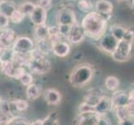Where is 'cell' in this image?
<instances>
[{"label":"cell","mask_w":134,"mask_h":125,"mask_svg":"<svg viewBox=\"0 0 134 125\" xmlns=\"http://www.w3.org/2000/svg\"><path fill=\"white\" fill-rule=\"evenodd\" d=\"M108 20L96 11L87 13L81 22V26L84 30L85 35L89 38L99 40L106 34Z\"/></svg>","instance_id":"6da1fadb"},{"label":"cell","mask_w":134,"mask_h":125,"mask_svg":"<svg viewBox=\"0 0 134 125\" xmlns=\"http://www.w3.org/2000/svg\"><path fill=\"white\" fill-rule=\"evenodd\" d=\"M27 66L30 71L35 74L43 75L48 73L51 69V63L46 55L42 53L38 49L34 48L30 53V59Z\"/></svg>","instance_id":"7a4b0ae2"},{"label":"cell","mask_w":134,"mask_h":125,"mask_svg":"<svg viewBox=\"0 0 134 125\" xmlns=\"http://www.w3.org/2000/svg\"><path fill=\"white\" fill-rule=\"evenodd\" d=\"M94 74V69L87 63L77 66L70 74L69 81L75 88H82L90 83Z\"/></svg>","instance_id":"3957f363"},{"label":"cell","mask_w":134,"mask_h":125,"mask_svg":"<svg viewBox=\"0 0 134 125\" xmlns=\"http://www.w3.org/2000/svg\"><path fill=\"white\" fill-rule=\"evenodd\" d=\"M132 50V44L127 42L125 40H119L116 48L113 50V52L111 53L113 60L116 62L123 63L128 61L131 58Z\"/></svg>","instance_id":"277c9868"},{"label":"cell","mask_w":134,"mask_h":125,"mask_svg":"<svg viewBox=\"0 0 134 125\" xmlns=\"http://www.w3.org/2000/svg\"><path fill=\"white\" fill-rule=\"evenodd\" d=\"M56 20L58 25H69L71 26L77 21L75 13L72 9L68 7L60 8L57 12Z\"/></svg>","instance_id":"5b68a950"},{"label":"cell","mask_w":134,"mask_h":125,"mask_svg":"<svg viewBox=\"0 0 134 125\" xmlns=\"http://www.w3.org/2000/svg\"><path fill=\"white\" fill-rule=\"evenodd\" d=\"M1 71L5 75L10 77V78H16L18 80V78L26 72L24 66H22L20 64L15 63L14 61L3 63Z\"/></svg>","instance_id":"8992f818"},{"label":"cell","mask_w":134,"mask_h":125,"mask_svg":"<svg viewBox=\"0 0 134 125\" xmlns=\"http://www.w3.org/2000/svg\"><path fill=\"white\" fill-rule=\"evenodd\" d=\"M13 49L18 53H29L35 48L34 41L29 37H17L13 46Z\"/></svg>","instance_id":"52a82bcc"},{"label":"cell","mask_w":134,"mask_h":125,"mask_svg":"<svg viewBox=\"0 0 134 125\" xmlns=\"http://www.w3.org/2000/svg\"><path fill=\"white\" fill-rule=\"evenodd\" d=\"M85 33L84 30L77 21H76L74 24H72L70 27V30L68 34L67 39L70 44H78L82 43L85 39Z\"/></svg>","instance_id":"ba28073f"},{"label":"cell","mask_w":134,"mask_h":125,"mask_svg":"<svg viewBox=\"0 0 134 125\" xmlns=\"http://www.w3.org/2000/svg\"><path fill=\"white\" fill-rule=\"evenodd\" d=\"M51 51L59 58H64L68 56L71 51V47L68 42L60 40L51 44Z\"/></svg>","instance_id":"9c48e42d"},{"label":"cell","mask_w":134,"mask_h":125,"mask_svg":"<svg viewBox=\"0 0 134 125\" xmlns=\"http://www.w3.org/2000/svg\"><path fill=\"white\" fill-rule=\"evenodd\" d=\"M100 48L104 52L108 53H112L118 44V40L110 34H105L100 38Z\"/></svg>","instance_id":"30bf717a"},{"label":"cell","mask_w":134,"mask_h":125,"mask_svg":"<svg viewBox=\"0 0 134 125\" xmlns=\"http://www.w3.org/2000/svg\"><path fill=\"white\" fill-rule=\"evenodd\" d=\"M95 8L96 12L108 20L113 11V3L108 0H98L95 3Z\"/></svg>","instance_id":"8fae6325"},{"label":"cell","mask_w":134,"mask_h":125,"mask_svg":"<svg viewBox=\"0 0 134 125\" xmlns=\"http://www.w3.org/2000/svg\"><path fill=\"white\" fill-rule=\"evenodd\" d=\"M47 12L48 11L45 10L44 8L36 5L35 8L34 9V11L29 14L32 23L36 26L44 24L46 20H47V17H48Z\"/></svg>","instance_id":"7c38bea8"},{"label":"cell","mask_w":134,"mask_h":125,"mask_svg":"<svg viewBox=\"0 0 134 125\" xmlns=\"http://www.w3.org/2000/svg\"><path fill=\"white\" fill-rule=\"evenodd\" d=\"M94 108L95 112L98 114H107L113 109L111 98L103 95L98 101V103L94 106Z\"/></svg>","instance_id":"4fadbf2b"},{"label":"cell","mask_w":134,"mask_h":125,"mask_svg":"<svg viewBox=\"0 0 134 125\" xmlns=\"http://www.w3.org/2000/svg\"><path fill=\"white\" fill-rule=\"evenodd\" d=\"M17 39L16 33L11 29H0V43L6 47H12L14 41Z\"/></svg>","instance_id":"5bb4252c"},{"label":"cell","mask_w":134,"mask_h":125,"mask_svg":"<svg viewBox=\"0 0 134 125\" xmlns=\"http://www.w3.org/2000/svg\"><path fill=\"white\" fill-rule=\"evenodd\" d=\"M116 113V116L118 120H124L132 118L134 116V109H133V104H129L125 106H121V107L113 108Z\"/></svg>","instance_id":"9a60e30c"},{"label":"cell","mask_w":134,"mask_h":125,"mask_svg":"<svg viewBox=\"0 0 134 125\" xmlns=\"http://www.w3.org/2000/svg\"><path fill=\"white\" fill-rule=\"evenodd\" d=\"M99 115L96 112H87L79 113L77 125H98Z\"/></svg>","instance_id":"2e32d148"},{"label":"cell","mask_w":134,"mask_h":125,"mask_svg":"<svg viewBox=\"0 0 134 125\" xmlns=\"http://www.w3.org/2000/svg\"><path fill=\"white\" fill-rule=\"evenodd\" d=\"M43 97L49 105H58L62 101L60 92L55 89H48L43 93Z\"/></svg>","instance_id":"e0dca14e"},{"label":"cell","mask_w":134,"mask_h":125,"mask_svg":"<svg viewBox=\"0 0 134 125\" xmlns=\"http://www.w3.org/2000/svg\"><path fill=\"white\" fill-rule=\"evenodd\" d=\"M111 100H112L113 108L121 107V106H125L130 104L128 99V94L122 90L114 92L112 98H111Z\"/></svg>","instance_id":"ac0fdd59"},{"label":"cell","mask_w":134,"mask_h":125,"mask_svg":"<svg viewBox=\"0 0 134 125\" xmlns=\"http://www.w3.org/2000/svg\"><path fill=\"white\" fill-rule=\"evenodd\" d=\"M103 96L98 89H91L87 93L84 97V102L92 106H94L98 103L100 99Z\"/></svg>","instance_id":"d6986e66"},{"label":"cell","mask_w":134,"mask_h":125,"mask_svg":"<svg viewBox=\"0 0 134 125\" xmlns=\"http://www.w3.org/2000/svg\"><path fill=\"white\" fill-rule=\"evenodd\" d=\"M13 114L9 109V104L5 101L0 104V124H4L9 118H11Z\"/></svg>","instance_id":"ffe728a7"},{"label":"cell","mask_w":134,"mask_h":125,"mask_svg":"<svg viewBox=\"0 0 134 125\" xmlns=\"http://www.w3.org/2000/svg\"><path fill=\"white\" fill-rule=\"evenodd\" d=\"M26 95L29 100H36L41 95V89L35 83H31L30 85L27 86Z\"/></svg>","instance_id":"44dd1931"},{"label":"cell","mask_w":134,"mask_h":125,"mask_svg":"<svg viewBox=\"0 0 134 125\" xmlns=\"http://www.w3.org/2000/svg\"><path fill=\"white\" fill-rule=\"evenodd\" d=\"M17 8L15 3L8 0H2L0 1V13H3L9 18L11 13Z\"/></svg>","instance_id":"7402d4cb"},{"label":"cell","mask_w":134,"mask_h":125,"mask_svg":"<svg viewBox=\"0 0 134 125\" xmlns=\"http://www.w3.org/2000/svg\"><path fill=\"white\" fill-rule=\"evenodd\" d=\"M34 37H35V39L37 41L48 39V26L45 24H42V25L37 26L35 30H34Z\"/></svg>","instance_id":"603a6c76"},{"label":"cell","mask_w":134,"mask_h":125,"mask_svg":"<svg viewBox=\"0 0 134 125\" xmlns=\"http://www.w3.org/2000/svg\"><path fill=\"white\" fill-rule=\"evenodd\" d=\"M13 54L14 51L12 47H4L0 50V60L3 63L11 62L13 61Z\"/></svg>","instance_id":"cb8c5ba5"},{"label":"cell","mask_w":134,"mask_h":125,"mask_svg":"<svg viewBox=\"0 0 134 125\" xmlns=\"http://www.w3.org/2000/svg\"><path fill=\"white\" fill-rule=\"evenodd\" d=\"M126 29L121 25H113L110 29V34H112L118 41L122 40L123 35L125 34Z\"/></svg>","instance_id":"d4e9b609"},{"label":"cell","mask_w":134,"mask_h":125,"mask_svg":"<svg viewBox=\"0 0 134 125\" xmlns=\"http://www.w3.org/2000/svg\"><path fill=\"white\" fill-rule=\"evenodd\" d=\"M120 84L119 79L115 76H108L105 80L106 89L109 91H115Z\"/></svg>","instance_id":"484cf974"},{"label":"cell","mask_w":134,"mask_h":125,"mask_svg":"<svg viewBox=\"0 0 134 125\" xmlns=\"http://www.w3.org/2000/svg\"><path fill=\"white\" fill-rule=\"evenodd\" d=\"M43 125H59V117L56 112L50 113L44 119Z\"/></svg>","instance_id":"4316f807"},{"label":"cell","mask_w":134,"mask_h":125,"mask_svg":"<svg viewBox=\"0 0 134 125\" xmlns=\"http://www.w3.org/2000/svg\"><path fill=\"white\" fill-rule=\"evenodd\" d=\"M25 16L26 15L24 14L19 9L16 8L15 10L11 13L10 16H9V20H11L13 24H20V23L24 21Z\"/></svg>","instance_id":"83f0119b"},{"label":"cell","mask_w":134,"mask_h":125,"mask_svg":"<svg viewBox=\"0 0 134 125\" xmlns=\"http://www.w3.org/2000/svg\"><path fill=\"white\" fill-rule=\"evenodd\" d=\"M77 8L80 11L87 13L92 10V3L91 0H78Z\"/></svg>","instance_id":"f1b7e54d"},{"label":"cell","mask_w":134,"mask_h":125,"mask_svg":"<svg viewBox=\"0 0 134 125\" xmlns=\"http://www.w3.org/2000/svg\"><path fill=\"white\" fill-rule=\"evenodd\" d=\"M36 7V4L31 3V2H24L21 5L18 7V9L24 13V14H30V13L34 11V9Z\"/></svg>","instance_id":"f546056e"},{"label":"cell","mask_w":134,"mask_h":125,"mask_svg":"<svg viewBox=\"0 0 134 125\" xmlns=\"http://www.w3.org/2000/svg\"><path fill=\"white\" fill-rule=\"evenodd\" d=\"M3 125H29L26 119L20 116H13L9 118Z\"/></svg>","instance_id":"4dcf8cb0"},{"label":"cell","mask_w":134,"mask_h":125,"mask_svg":"<svg viewBox=\"0 0 134 125\" xmlns=\"http://www.w3.org/2000/svg\"><path fill=\"white\" fill-rule=\"evenodd\" d=\"M13 107L15 108L17 112H20V111H24L29 107V103L24 99H17L11 102Z\"/></svg>","instance_id":"1f68e13d"},{"label":"cell","mask_w":134,"mask_h":125,"mask_svg":"<svg viewBox=\"0 0 134 125\" xmlns=\"http://www.w3.org/2000/svg\"><path fill=\"white\" fill-rule=\"evenodd\" d=\"M18 80L20 81V83H22L23 85L29 86V85L31 84V83H33L34 77H33V75L31 74V73L25 72L24 74H23L19 78H18Z\"/></svg>","instance_id":"d6a6232c"},{"label":"cell","mask_w":134,"mask_h":125,"mask_svg":"<svg viewBox=\"0 0 134 125\" xmlns=\"http://www.w3.org/2000/svg\"><path fill=\"white\" fill-rule=\"evenodd\" d=\"M79 113H87V112H95V108L93 106H92L88 104L85 103H82L80 105H79Z\"/></svg>","instance_id":"836d02e7"},{"label":"cell","mask_w":134,"mask_h":125,"mask_svg":"<svg viewBox=\"0 0 134 125\" xmlns=\"http://www.w3.org/2000/svg\"><path fill=\"white\" fill-rule=\"evenodd\" d=\"M9 24V18L3 13H0V29H5L8 26Z\"/></svg>","instance_id":"e575fe53"},{"label":"cell","mask_w":134,"mask_h":125,"mask_svg":"<svg viewBox=\"0 0 134 125\" xmlns=\"http://www.w3.org/2000/svg\"><path fill=\"white\" fill-rule=\"evenodd\" d=\"M38 6L44 8L45 10H48L52 7V0H38Z\"/></svg>","instance_id":"d590c367"},{"label":"cell","mask_w":134,"mask_h":125,"mask_svg":"<svg viewBox=\"0 0 134 125\" xmlns=\"http://www.w3.org/2000/svg\"><path fill=\"white\" fill-rule=\"evenodd\" d=\"M98 125H112L109 118L106 116V114H98Z\"/></svg>","instance_id":"8d00e7d4"},{"label":"cell","mask_w":134,"mask_h":125,"mask_svg":"<svg viewBox=\"0 0 134 125\" xmlns=\"http://www.w3.org/2000/svg\"><path fill=\"white\" fill-rule=\"evenodd\" d=\"M123 40H125L129 43H133V30L132 29H126L125 34L123 35Z\"/></svg>","instance_id":"74e56055"},{"label":"cell","mask_w":134,"mask_h":125,"mask_svg":"<svg viewBox=\"0 0 134 125\" xmlns=\"http://www.w3.org/2000/svg\"><path fill=\"white\" fill-rule=\"evenodd\" d=\"M118 125H134L133 119H124V120H118Z\"/></svg>","instance_id":"f35d334b"},{"label":"cell","mask_w":134,"mask_h":125,"mask_svg":"<svg viewBox=\"0 0 134 125\" xmlns=\"http://www.w3.org/2000/svg\"><path fill=\"white\" fill-rule=\"evenodd\" d=\"M128 99L130 104H133V90H131L128 94Z\"/></svg>","instance_id":"ab89813d"},{"label":"cell","mask_w":134,"mask_h":125,"mask_svg":"<svg viewBox=\"0 0 134 125\" xmlns=\"http://www.w3.org/2000/svg\"><path fill=\"white\" fill-rule=\"evenodd\" d=\"M29 125H43V120L42 119H38L36 121L31 123Z\"/></svg>","instance_id":"60d3db41"},{"label":"cell","mask_w":134,"mask_h":125,"mask_svg":"<svg viewBox=\"0 0 134 125\" xmlns=\"http://www.w3.org/2000/svg\"><path fill=\"white\" fill-rule=\"evenodd\" d=\"M2 65H3V63L1 62V60H0V71H1V68H2Z\"/></svg>","instance_id":"b9f144b4"},{"label":"cell","mask_w":134,"mask_h":125,"mask_svg":"<svg viewBox=\"0 0 134 125\" xmlns=\"http://www.w3.org/2000/svg\"><path fill=\"white\" fill-rule=\"evenodd\" d=\"M117 1L121 3V2H125V1H127V0H117Z\"/></svg>","instance_id":"7bdbcfd3"},{"label":"cell","mask_w":134,"mask_h":125,"mask_svg":"<svg viewBox=\"0 0 134 125\" xmlns=\"http://www.w3.org/2000/svg\"><path fill=\"white\" fill-rule=\"evenodd\" d=\"M2 102H3V100H2V99H1V98H0V104H1Z\"/></svg>","instance_id":"ee69618b"},{"label":"cell","mask_w":134,"mask_h":125,"mask_svg":"<svg viewBox=\"0 0 134 125\" xmlns=\"http://www.w3.org/2000/svg\"><path fill=\"white\" fill-rule=\"evenodd\" d=\"M0 1H2V0H0Z\"/></svg>","instance_id":"f6af8a7d"}]
</instances>
